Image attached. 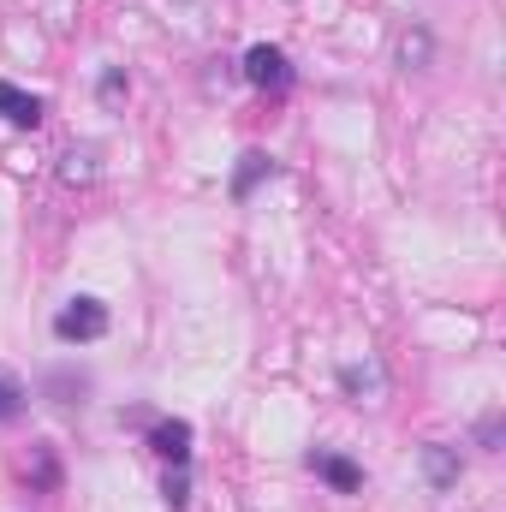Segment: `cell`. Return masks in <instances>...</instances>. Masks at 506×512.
Masks as SVG:
<instances>
[{
  "label": "cell",
  "mask_w": 506,
  "mask_h": 512,
  "mask_svg": "<svg viewBox=\"0 0 506 512\" xmlns=\"http://www.w3.org/2000/svg\"><path fill=\"white\" fill-rule=\"evenodd\" d=\"M108 334V304L102 298H72L60 316H54V340H66V346H90V340H102Z\"/></svg>",
  "instance_id": "obj_1"
},
{
  "label": "cell",
  "mask_w": 506,
  "mask_h": 512,
  "mask_svg": "<svg viewBox=\"0 0 506 512\" xmlns=\"http://www.w3.org/2000/svg\"><path fill=\"white\" fill-rule=\"evenodd\" d=\"M286 78H292V66H286V54H280V48L256 42L251 54H245V84H256V90H280Z\"/></svg>",
  "instance_id": "obj_2"
},
{
  "label": "cell",
  "mask_w": 506,
  "mask_h": 512,
  "mask_svg": "<svg viewBox=\"0 0 506 512\" xmlns=\"http://www.w3.org/2000/svg\"><path fill=\"white\" fill-rule=\"evenodd\" d=\"M149 447H155L167 465H185V459H191V423H185V417H161V423L149 429Z\"/></svg>",
  "instance_id": "obj_3"
},
{
  "label": "cell",
  "mask_w": 506,
  "mask_h": 512,
  "mask_svg": "<svg viewBox=\"0 0 506 512\" xmlns=\"http://www.w3.org/2000/svg\"><path fill=\"white\" fill-rule=\"evenodd\" d=\"M423 477H429V489H435V495L459 489V447H447V441H429V447H423Z\"/></svg>",
  "instance_id": "obj_4"
},
{
  "label": "cell",
  "mask_w": 506,
  "mask_h": 512,
  "mask_svg": "<svg viewBox=\"0 0 506 512\" xmlns=\"http://www.w3.org/2000/svg\"><path fill=\"white\" fill-rule=\"evenodd\" d=\"M310 471H316L334 495H358V489H364V471H358L352 459H340V453H310Z\"/></svg>",
  "instance_id": "obj_5"
},
{
  "label": "cell",
  "mask_w": 506,
  "mask_h": 512,
  "mask_svg": "<svg viewBox=\"0 0 506 512\" xmlns=\"http://www.w3.org/2000/svg\"><path fill=\"white\" fill-rule=\"evenodd\" d=\"M0 120H6V126L36 131V126H42V102H36V96H24L18 84H6V78H0Z\"/></svg>",
  "instance_id": "obj_6"
},
{
  "label": "cell",
  "mask_w": 506,
  "mask_h": 512,
  "mask_svg": "<svg viewBox=\"0 0 506 512\" xmlns=\"http://www.w3.org/2000/svg\"><path fill=\"white\" fill-rule=\"evenodd\" d=\"M268 173H274V161H268L262 149H245V155H239V173H233V197H239V203H251V191L268 179Z\"/></svg>",
  "instance_id": "obj_7"
},
{
  "label": "cell",
  "mask_w": 506,
  "mask_h": 512,
  "mask_svg": "<svg viewBox=\"0 0 506 512\" xmlns=\"http://www.w3.org/2000/svg\"><path fill=\"white\" fill-rule=\"evenodd\" d=\"M429 54H435L429 30H423V24H411V30L399 36V66H405V72H423V66H429Z\"/></svg>",
  "instance_id": "obj_8"
},
{
  "label": "cell",
  "mask_w": 506,
  "mask_h": 512,
  "mask_svg": "<svg viewBox=\"0 0 506 512\" xmlns=\"http://www.w3.org/2000/svg\"><path fill=\"white\" fill-rule=\"evenodd\" d=\"M340 387H346L352 399H376L387 382H381V364H346V370H340Z\"/></svg>",
  "instance_id": "obj_9"
},
{
  "label": "cell",
  "mask_w": 506,
  "mask_h": 512,
  "mask_svg": "<svg viewBox=\"0 0 506 512\" xmlns=\"http://www.w3.org/2000/svg\"><path fill=\"white\" fill-rule=\"evenodd\" d=\"M96 173H102L96 167V149H66L60 155V179L66 185H96Z\"/></svg>",
  "instance_id": "obj_10"
},
{
  "label": "cell",
  "mask_w": 506,
  "mask_h": 512,
  "mask_svg": "<svg viewBox=\"0 0 506 512\" xmlns=\"http://www.w3.org/2000/svg\"><path fill=\"white\" fill-rule=\"evenodd\" d=\"M96 96H102V108H120V102L131 96L126 72H120V66H108V72H102V84H96Z\"/></svg>",
  "instance_id": "obj_11"
},
{
  "label": "cell",
  "mask_w": 506,
  "mask_h": 512,
  "mask_svg": "<svg viewBox=\"0 0 506 512\" xmlns=\"http://www.w3.org/2000/svg\"><path fill=\"white\" fill-rule=\"evenodd\" d=\"M84 376H72V370H60V376H48V393H54V399H60V405H72V393H84Z\"/></svg>",
  "instance_id": "obj_12"
},
{
  "label": "cell",
  "mask_w": 506,
  "mask_h": 512,
  "mask_svg": "<svg viewBox=\"0 0 506 512\" xmlns=\"http://www.w3.org/2000/svg\"><path fill=\"white\" fill-rule=\"evenodd\" d=\"M501 435H506L501 411H489V417H483V423H477V447H483V453H495V447H501Z\"/></svg>",
  "instance_id": "obj_13"
},
{
  "label": "cell",
  "mask_w": 506,
  "mask_h": 512,
  "mask_svg": "<svg viewBox=\"0 0 506 512\" xmlns=\"http://www.w3.org/2000/svg\"><path fill=\"white\" fill-rule=\"evenodd\" d=\"M18 411H24V393H18V382H6V376H0V423H12Z\"/></svg>",
  "instance_id": "obj_14"
},
{
  "label": "cell",
  "mask_w": 506,
  "mask_h": 512,
  "mask_svg": "<svg viewBox=\"0 0 506 512\" xmlns=\"http://www.w3.org/2000/svg\"><path fill=\"white\" fill-rule=\"evenodd\" d=\"M185 495H191V477H185V465H173V477H167V507H185Z\"/></svg>",
  "instance_id": "obj_15"
},
{
  "label": "cell",
  "mask_w": 506,
  "mask_h": 512,
  "mask_svg": "<svg viewBox=\"0 0 506 512\" xmlns=\"http://www.w3.org/2000/svg\"><path fill=\"white\" fill-rule=\"evenodd\" d=\"M60 483V471H54V459L48 453H36V489H54Z\"/></svg>",
  "instance_id": "obj_16"
}]
</instances>
